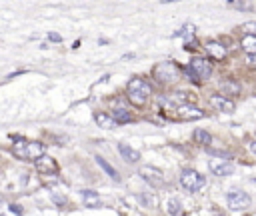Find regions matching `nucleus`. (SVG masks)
<instances>
[{
    "label": "nucleus",
    "instance_id": "f257e3e1",
    "mask_svg": "<svg viewBox=\"0 0 256 216\" xmlns=\"http://www.w3.org/2000/svg\"><path fill=\"white\" fill-rule=\"evenodd\" d=\"M46 152L44 144L36 142V140H24V138H16L12 144V154L16 158L22 160H36L38 156H42Z\"/></svg>",
    "mask_w": 256,
    "mask_h": 216
},
{
    "label": "nucleus",
    "instance_id": "f03ea898",
    "mask_svg": "<svg viewBox=\"0 0 256 216\" xmlns=\"http://www.w3.org/2000/svg\"><path fill=\"white\" fill-rule=\"evenodd\" d=\"M126 90H128V100H130V104H134V106H138V108L144 106L146 100H148V96L152 94V86H150L144 78H132V80L128 82Z\"/></svg>",
    "mask_w": 256,
    "mask_h": 216
},
{
    "label": "nucleus",
    "instance_id": "7ed1b4c3",
    "mask_svg": "<svg viewBox=\"0 0 256 216\" xmlns=\"http://www.w3.org/2000/svg\"><path fill=\"white\" fill-rule=\"evenodd\" d=\"M152 74H154L156 82H160V84H164V86L174 84V82L180 80V68H178L174 62H160L158 66H154Z\"/></svg>",
    "mask_w": 256,
    "mask_h": 216
},
{
    "label": "nucleus",
    "instance_id": "20e7f679",
    "mask_svg": "<svg viewBox=\"0 0 256 216\" xmlns=\"http://www.w3.org/2000/svg\"><path fill=\"white\" fill-rule=\"evenodd\" d=\"M180 184H182V188L188 190V192H198V190L206 184V178H204L200 172H196V170H192V168H186V170H182V174H180Z\"/></svg>",
    "mask_w": 256,
    "mask_h": 216
},
{
    "label": "nucleus",
    "instance_id": "39448f33",
    "mask_svg": "<svg viewBox=\"0 0 256 216\" xmlns=\"http://www.w3.org/2000/svg\"><path fill=\"white\" fill-rule=\"evenodd\" d=\"M188 72L194 76V80H204V78H210L212 76V64L206 60V58H192L190 60V66H188Z\"/></svg>",
    "mask_w": 256,
    "mask_h": 216
},
{
    "label": "nucleus",
    "instance_id": "423d86ee",
    "mask_svg": "<svg viewBox=\"0 0 256 216\" xmlns=\"http://www.w3.org/2000/svg\"><path fill=\"white\" fill-rule=\"evenodd\" d=\"M226 202H228L230 210H246L252 200H250V196L244 190H230L226 194Z\"/></svg>",
    "mask_w": 256,
    "mask_h": 216
},
{
    "label": "nucleus",
    "instance_id": "0eeeda50",
    "mask_svg": "<svg viewBox=\"0 0 256 216\" xmlns=\"http://www.w3.org/2000/svg\"><path fill=\"white\" fill-rule=\"evenodd\" d=\"M34 166H36V170L40 172V174H44V176H56L58 174V164H56V160L54 158H50V156H46V154H42V156H38L36 160H34Z\"/></svg>",
    "mask_w": 256,
    "mask_h": 216
},
{
    "label": "nucleus",
    "instance_id": "6e6552de",
    "mask_svg": "<svg viewBox=\"0 0 256 216\" xmlns=\"http://www.w3.org/2000/svg\"><path fill=\"white\" fill-rule=\"evenodd\" d=\"M176 116H178L180 120H198V118L204 116V112H202L198 106H194V104L182 102V104L176 106Z\"/></svg>",
    "mask_w": 256,
    "mask_h": 216
},
{
    "label": "nucleus",
    "instance_id": "1a4fd4ad",
    "mask_svg": "<svg viewBox=\"0 0 256 216\" xmlns=\"http://www.w3.org/2000/svg\"><path fill=\"white\" fill-rule=\"evenodd\" d=\"M208 168L216 176H228V174L234 172V164L230 160H226V158H212L208 162Z\"/></svg>",
    "mask_w": 256,
    "mask_h": 216
},
{
    "label": "nucleus",
    "instance_id": "9d476101",
    "mask_svg": "<svg viewBox=\"0 0 256 216\" xmlns=\"http://www.w3.org/2000/svg\"><path fill=\"white\" fill-rule=\"evenodd\" d=\"M140 176H142L148 184H152V186H160V184L164 182L162 172H160L158 168H154V166H144V168L140 170Z\"/></svg>",
    "mask_w": 256,
    "mask_h": 216
},
{
    "label": "nucleus",
    "instance_id": "9b49d317",
    "mask_svg": "<svg viewBox=\"0 0 256 216\" xmlns=\"http://www.w3.org/2000/svg\"><path fill=\"white\" fill-rule=\"evenodd\" d=\"M210 104L216 108V110H220V112H234V102L230 100V98H226V96H222V94H214V96H210Z\"/></svg>",
    "mask_w": 256,
    "mask_h": 216
},
{
    "label": "nucleus",
    "instance_id": "f8f14e48",
    "mask_svg": "<svg viewBox=\"0 0 256 216\" xmlns=\"http://www.w3.org/2000/svg\"><path fill=\"white\" fill-rule=\"evenodd\" d=\"M204 48H206V52H208L212 58H216V60H224V58H226V48H224L220 42L210 40V42L204 44Z\"/></svg>",
    "mask_w": 256,
    "mask_h": 216
},
{
    "label": "nucleus",
    "instance_id": "ddd939ff",
    "mask_svg": "<svg viewBox=\"0 0 256 216\" xmlns=\"http://www.w3.org/2000/svg\"><path fill=\"white\" fill-rule=\"evenodd\" d=\"M94 122L100 126V128H104V130H110V128H114L118 122L114 120V116L112 114H106V112H96L94 114Z\"/></svg>",
    "mask_w": 256,
    "mask_h": 216
},
{
    "label": "nucleus",
    "instance_id": "4468645a",
    "mask_svg": "<svg viewBox=\"0 0 256 216\" xmlns=\"http://www.w3.org/2000/svg\"><path fill=\"white\" fill-rule=\"evenodd\" d=\"M118 150H120V154H122L128 162H138V160H140V152L134 150V148H130V146H126V144H118Z\"/></svg>",
    "mask_w": 256,
    "mask_h": 216
},
{
    "label": "nucleus",
    "instance_id": "2eb2a0df",
    "mask_svg": "<svg viewBox=\"0 0 256 216\" xmlns=\"http://www.w3.org/2000/svg\"><path fill=\"white\" fill-rule=\"evenodd\" d=\"M82 200H84V206H88V208L100 206V196L94 190H84L82 192Z\"/></svg>",
    "mask_w": 256,
    "mask_h": 216
},
{
    "label": "nucleus",
    "instance_id": "dca6fc26",
    "mask_svg": "<svg viewBox=\"0 0 256 216\" xmlns=\"http://www.w3.org/2000/svg\"><path fill=\"white\" fill-rule=\"evenodd\" d=\"M240 46H242V50H244L246 54H256V34H246V36L242 38Z\"/></svg>",
    "mask_w": 256,
    "mask_h": 216
},
{
    "label": "nucleus",
    "instance_id": "f3484780",
    "mask_svg": "<svg viewBox=\"0 0 256 216\" xmlns=\"http://www.w3.org/2000/svg\"><path fill=\"white\" fill-rule=\"evenodd\" d=\"M220 90L224 94H240V84L236 80H222L220 82Z\"/></svg>",
    "mask_w": 256,
    "mask_h": 216
},
{
    "label": "nucleus",
    "instance_id": "a211bd4d",
    "mask_svg": "<svg viewBox=\"0 0 256 216\" xmlns=\"http://www.w3.org/2000/svg\"><path fill=\"white\" fill-rule=\"evenodd\" d=\"M194 140H196L198 144H202V146H208V144L212 142V136H210L206 130L198 128V130H194Z\"/></svg>",
    "mask_w": 256,
    "mask_h": 216
},
{
    "label": "nucleus",
    "instance_id": "6ab92c4d",
    "mask_svg": "<svg viewBox=\"0 0 256 216\" xmlns=\"http://www.w3.org/2000/svg\"><path fill=\"white\" fill-rule=\"evenodd\" d=\"M96 162H98V164H100V166H102V168H104V170L108 172V176H110V178H114L116 182L120 180V176H118V172H116V168H114V166H110V164H108V162H106V160H104L102 156H96Z\"/></svg>",
    "mask_w": 256,
    "mask_h": 216
},
{
    "label": "nucleus",
    "instance_id": "aec40b11",
    "mask_svg": "<svg viewBox=\"0 0 256 216\" xmlns=\"http://www.w3.org/2000/svg\"><path fill=\"white\" fill-rule=\"evenodd\" d=\"M112 116H114V120H116L118 124H120V122H128V120H132L130 112L124 110V108H114V110H112Z\"/></svg>",
    "mask_w": 256,
    "mask_h": 216
},
{
    "label": "nucleus",
    "instance_id": "412c9836",
    "mask_svg": "<svg viewBox=\"0 0 256 216\" xmlns=\"http://www.w3.org/2000/svg\"><path fill=\"white\" fill-rule=\"evenodd\" d=\"M166 212H168V214H182V204H180V200H178V198H170V200L166 202Z\"/></svg>",
    "mask_w": 256,
    "mask_h": 216
},
{
    "label": "nucleus",
    "instance_id": "4be33fe9",
    "mask_svg": "<svg viewBox=\"0 0 256 216\" xmlns=\"http://www.w3.org/2000/svg\"><path fill=\"white\" fill-rule=\"evenodd\" d=\"M140 200L144 202V206H150V208L156 206V196H154V194H142Z\"/></svg>",
    "mask_w": 256,
    "mask_h": 216
},
{
    "label": "nucleus",
    "instance_id": "5701e85b",
    "mask_svg": "<svg viewBox=\"0 0 256 216\" xmlns=\"http://www.w3.org/2000/svg\"><path fill=\"white\" fill-rule=\"evenodd\" d=\"M246 34H256V22H246V24H242L240 26Z\"/></svg>",
    "mask_w": 256,
    "mask_h": 216
},
{
    "label": "nucleus",
    "instance_id": "b1692460",
    "mask_svg": "<svg viewBox=\"0 0 256 216\" xmlns=\"http://www.w3.org/2000/svg\"><path fill=\"white\" fill-rule=\"evenodd\" d=\"M190 34H194V26L192 24H186L180 32H176V36H190Z\"/></svg>",
    "mask_w": 256,
    "mask_h": 216
},
{
    "label": "nucleus",
    "instance_id": "393cba45",
    "mask_svg": "<svg viewBox=\"0 0 256 216\" xmlns=\"http://www.w3.org/2000/svg\"><path fill=\"white\" fill-rule=\"evenodd\" d=\"M246 64H248V66H252V68H256V54H248Z\"/></svg>",
    "mask_w": 256,
    "mask_h": 216
},
{
    "label": "nucleus",
    "instance_id": "a878e982",
    "mask_svg": "<svg viewBox=\"0 0 256 216\" xmlns=\"http://www.w3.org/2000/svg\"><path fill=\"white\" fill-rule=\"evenodd\" d=\"M248 150L252 154H256V140H248Z\"/></svg>",
    "mask_w": 256,
    "mask_h": 216
},
{
    "label": "nucleus",
    "instance_id": "bb28decb",
    "mask_svg": "<svg viewBox=\"0 0 256 216\" xmlns=\"http://www.w3.org/2000/svg\"><path fill=\"white\" fill-rule=\"evenodd\" d=\"M48 38L54 40V42H60V36H58V34H48Z\"/></svg>",
    "mask_w": 256,
    "mask_h": 216
},
{
    "label": "nucleus",
    "instance_id": "cd10ccee",
    "mask_svg": "<svg viewBox=\"0 0 256 216\" xmlns=\"http://www.w3.org/2000/svg\"><path fill=\"white\" fill-rule=\"evenodd\" d=\"M10 210H12V212H22V208H18L16 204H12V208H10Z\"/></svg>",
    "mask_w": 256,
    "mask_h": 216
},
{
    "label": "nucleus",
    "instance_id": "c85d7f7f",
    "mask_svg": "<svg viewBox=\"0 0 256 216\" xmlns=\"http://www.w3.org/2000/svg\"><path fill=\"white\" fill-rule=\"evenodd\" d=\"M4 204H6V200H4V196H0V208H2Z\"/></svg>",
    "mask_w": 256,
    "mask_h": 216
}]
</instances>
